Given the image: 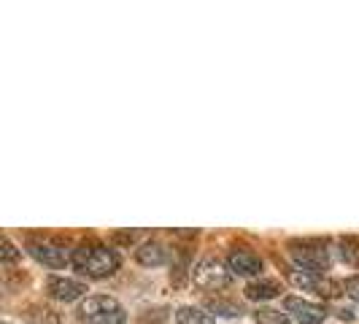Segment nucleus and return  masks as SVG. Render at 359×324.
Masks as SVG:
<instances>
[{"mask_svg": "<svg viewBox=\"0 0 359 324\" xmlns=\"http://www.w3.org/2000/svg\"><path fill=\"white\" fill-rule=\"evenodd\" d=\"M289 281H292L294 287L306 289V292H313V295L327 297V300H332V297H338V295L346 292L343 284H338V281H332V278H327V276H316V273H306V270H300V268L289 270Z\"/></svg>", "mask_w": 359, "mask_h": 324, "instance_id": "6", "label": "nucleus"}, {"mask_svg": "<svg viewBox=\"0 0 359 324\" xmlns=\"http://www.w3.org/2000/svg\"><path fill=\"white\" fill-rule=\"evenodd\" d=\"M341 257L346 265L351 268H359V241L357 238H341Z\"/></svg>", "mask_w": 359, "mask_h": 324, "instance_id": "15", "label": "nucleus"}, {"mask_svg": "<svg viewBox=\"0 0 359 324\" xmlns=\"http://www.w3.org/2000/svg\"><path fill=\"white\" fill-rule=\"evenodd\" d=\"M3 324H11V322H3Z\"/></svg>", "mask_w": 359, "mask_h": 324, "instance_id": "19", "label": "nucleus"}, {"mask_svg": "<svg viewBox=\"0 0 359 324\" xmlns=\"http://www.w3.org/2000/svg\"><path fill=\"white\" fill-rule=\"evenodd\" d=\"M254 322L257 324H292L289 313H281L276 308H257L254 311Z\"/></svg>", "mask_w": 359, "mask_h": 324, "instance_id": "14", "label": "nucleus"}, {"mask_svg": "<svg viewBox=\"0 0 359 324\" xmlns=\"http://www.w3.org/2000/svg\"><path fill=\"white\" fill-rule=\"evenodd\" d=\"M46 289H49V295H52L54 300L73 303V300H79L87 292V284L84 281H76V278H68V276H52Z\"/></svg>", "mask_w": 359, "mask_h": 324, "instance_id": "8", "label": "nucleus"}, {"mask_svg": "<svg viewBox=\"0 0 359 324\" xmlns=\"http://www.w3.org/2000/svg\"><path fill=\"white\" fill-rule=\"evenodd\" d=\"M135 259L141 265H146V268H160V265H165L170 259V252L162 246L160 241H146L144 246L135 249Z\"/></svg>", "mask_w": 359, "mask_h": 324, "instance_id": "10", "label": "nucleus"}, {"mask_svg": "<svg viewBox=\"0 0 359 324\" xmlns=\"http://www.w3.org/2000/svg\"><path fill=\"white\" fill-rule=\"evenodd\" d=\"M281 295V284L278 281H273V278H257L252 281L249 287H246V297L249 300H273V297H278Z\"/></svg>", "mask_w": 359, "mask_h": 324, "instance_id": "11", "label": "nucleus"}, {"mask_svg": "<svg viewBox=\"0 0 359 324\" xmlns=\"http://www.w3.org/2000/svg\"><path fill=\"white\" fill-rule=\"evenodd\" d=\"M289 254H292L294 265L306 273L324 276V270H330V252L322 241H292Z\"/></svg>", "mask_w": 359, "mask_h": 324, "instance_id": "3", "label": "nucleus"}, {"mask_svg": "<svg viewBox=\"0 0 359 324\" xmlns=\"http://www.w3.org/2000/svg\"><path fill=\"white\" fill-rule=\"evenodd\" d=\"M284 308H287V313L297 319V324H322L327 319V308L311 303V300H300V297H287Z\"/></svg>", "mask_w": 359, "mask_h": 324, "instance_id": "7", "label": "nucleus"}, {"mask_svg": "<svg viewBox=\"0 0 359 324\" xmlns=\"http://www.w3.org/2000/svg\"><path fill=\"white\" fill-rule=\"evenodd\" d=\"M176 324H216V322L208 311L195 306H184L176 311Z\"/></svg>", "mask_w": 359, "mask_h": 324, "instance_id": "12", "label": "nucleus"}, {"mask_svg": "<svg viewBox=\"0 0 359 324\" xmlns=\"http://www.w3.org/2000/svg\"><path fill=\"white\" fill-rule=\"evenodd\" d=\"M30 322L33 324H60V316H57V311L43 306V308H33Z\"/></svg>", "mask_w": 359, "mask_h": 324, "instance_id": "16", "label": "nucleus"}, {"mask_svg": "<svg viewBox=\"0 0 359 324\" xmlns=\"http://www.w3.org/2000/svg\"><path fill=\"white\" fill-rule=\"evenodd\" d=\"M25 249H27V254L36 262H41V265H46V268L52 270H62L73 262V254L68 252V246L60 243V241H52V238H27Z\"/></svg>", "mask_w": 359, "mask_h": 324, "instance_id": "4", "label": "nucleus"}, {"mask_svg": "<svg viewBox=\"0 0 359 324\" xmlns=\"http://www.w3.org/2000/svg\"><path fill=\"white\" fill-rule=\"evenodd\" d=\"M73 268L84 273L87 278H108L119 270V254L106 243H81L73 249Z\"/></svg>", "mask_w": 359, "mask_h": 324, "instance_id": "1", "label": "nucleus"}, {"mask_svg": "<svg viewBox=\"0 0 359 324\" xmlns=\"http://www.w3.org/2000/svg\"><path fill=\"white\" fill-rule=\"evenodd\" d=\"M205 308H208L211 313L227 316V319H238V316H243V308L238 306V303H230V300H208Z\"/></svg>", "mask_w": 359, "mask_h": 324, "instance_id": "13", "label": "nucleus"}, {"mask_svg": "<svg viewBox=\"0 0 359 324\" xmlns=\"http://www.w3.org/2000/svg\"><path fill=\"white\" fill-rule=\"evenodd\" d=\"M79 319L84 324H125L127 313L119 300L108 295H92L79 306Z\"/></svg>", "mask_w": 359, "mask_h": 324, "instance_id": "2", "label": "nucleus"}, {"mask_svg": "<svg viewBox=\"0 0 359 324\" xmlns=\"http://www.w3.org/2000/svg\"><path fill=\"white\" fill-rule=\"evenodd\" d=\"M192 281H195L200 289H205V292H219V289L230 287L233 273H230V268H224L219 259L208 257V259L198 262V268L192 270Z\"/></svg>", "mask_w": 359, "mask_h": 324, "instance_id": "5", "label": "nucleus"}, {"mask_svg": "<svg viewBox=\"0 0 359 324\" xmlns=\"http://www.w3.org/2000/svg\"><path fill=\"white\" fill-rule=\"evenodd\" d=\"M227 268L235 276H259L262 259L254 252H249V249H243V246H235L230 257H227Z\"/></svg>", "mask_w": 359, "mask_h": 324, "instance_id": "9", "label": "nucleus"}, {"mask_svg": "<svg viewBox=\"0 0 359 324\" xmlns=\"http://www.w3.org/2000/svg\"><path fill=\"white\" fill-rule=\"evenodd\" d=\"M17 259H19L17 246L11 243V238H3V265H11V262H17Z\"/></svg>", "mask_w": 359, "mask_h": 324, "instance_id": "17", "label": "nucleus"}, {"mask_svg": "<svg viewBox=\"0 0 359 324\" xmlns=\"http://www.w3.org/2000/svg\"><path fill=\"white\" fill-rule=\"evenodd\" d=\"M343 289H346V295H348L351 300H357L359 303V276H351V278L343 284Z\"/></svg>", "mask_w": 359, "mask_h": 324, "instance_id": "18", "label": "nucleus"}]
</instances>
